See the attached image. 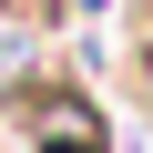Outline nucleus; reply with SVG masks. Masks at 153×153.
Masks as SVG:
<instances>
[{"label": "nucleus", "mask_w": 153, "mask_h": 153, "mask_svg": "<svg viewBox=\"0 0 153 153\" xmlns=\"http://www.w3.org/2000/svg\"><path fill=\"white\" fill-rule=\"evenodd\" d=\"M21 123H31V153H102V123H92V102H71V92H41Z\"/></svg>", "instance_id": "nucleus-1"}, {"label": "nucleus", "mask_w": 153, "mask_h": 153, "mask_svg": "<svg viewBox=\"0 0 153 153\" xmlns=\"http://www.w3.org/2000/svg\"><path fill=\"white\" fill-rule=\"evenodd\" d=\"M143 61H153V31H143Z\"/></svg>", "instance_id": "nucleus-2"}]
</instances>
